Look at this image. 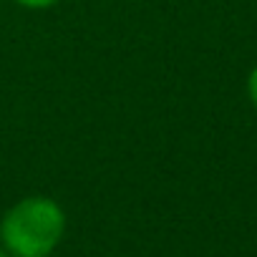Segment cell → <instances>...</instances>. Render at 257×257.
<instances>
[{"instance_id":"obj_1","label":"cell","mask_w":257,"mask_h":257,"mask_svg":"<svg viewBox=\"0 0 257 257\" xmlns=\"http://www.w3.org/2000/svg\"><path fill=\"white\" fill-rule=\"evenodd\" d=\"M63 234L66 212L43 194L18 199L0 219V247L11 257H51Z\"/></svg>"},{"instance_id":"obj_2","label":"cell","mask_w":257,"mask_h":257,"mask_svg":"<svg viewBox=\"0 0 257 257\" xmlns=\"http://www.w3.org/2000/svg\"><path fill=\"white\" fill-rule=\"evenodd\" d=\"M247 96H249V103H252V108L257 111V66L249 71V76H247Z\"/></svg>"},{"instance_id":"obj_3","label":"cell","mask_w":257,"mask_h":257,"mask_svg":"<svg viewBox=\"0 0 257 257\" xmlns=\"http://www.w3.org/2000/svg\"><path fill=\"white\" fill-rule=\"evenodd\" d=\"M13 3H18L23 8H31V11H46V8H53L58 0H13Z\"/></svg>"},{"instance_id":"obj_4","label":"cell","mask_w":257,"mask_h":257,"mask_svg":"<svg viewBox=\"0 0 257 257\" xmlns=\"http://www.w3.org/2000/svg\"><path fill=\"white\" fill-rule=\"evenodd\" d=\"M0 257H11V254H8V252H6L3 247H0Z\"/></svg>"}]
</instances>
